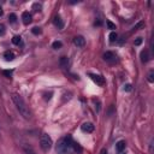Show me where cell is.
<instances>
[{
	"label": "cell",
	"instance_id": "cell-1",
	"mask_svg": "<svg viewBox=\"0 0 154 154\" xmlns=\"http://www.w3.org/2000/svg\"><path fill=\"white\" fill-rule=\"evenodd\" d=\"M12 100L16 105V108L18 110V112L21 113V116L25 119H29L30 118V111H29V107L27 106V104L24 102V100L22 99V96H19L18 94H13L12 95Z\"/></svg>",
	"mask_w": 154,
	"mask_h": 154
},
{
	"label": "cell",
	"instance_id": "cell-2",
	"mask_svg": "<svg viewBox=\"0 0 154 154\" xmlns=\"http://www.w3.org/2000/svg\"><path fill=\"white\" fill-rule=\"evenodd\" d=\"M72 143L73 141L70 136L62 139L57 145V152L59 154H70L72 152Z\"/></svg>",
	"mask_w": 154,
	"mask_h": 154
},
{
	"label": "cell",
	"instance_id": "cell-3",
	"mask_svg": "<svg viewBox=\"0 0 154 154\" xmlns=\"http://www.w3.org/2000/svg\"><path fill=\"white\" fill-rule=\"evenodd\" d=\"M52 145H53L52 139L48 136L47 134H42L41 139H40V147H41V149L47 152V150H49L52 148Z\"/></svg>",
	"mask_w": 154,
	"mask_h": 154
},
{
	"label": "cell",
	"instance_id": "cell-4",
	"mask_svg": "<svg viewBox=\"0 0 154 154\" xmlns=\"http://www.w3.org/2000/svg\"><path fill=\"white\" fill-rule=\"evenodd\" d=\"M90 77H92V80L98 84V86H100V87H102V86H105V78L102 76H100V75H94V73H90L89 75Z\"/></svg>",
	"mask_w": 154,
	"mask_h": 154
},
{
	"label": "cell",
	"instance_id": "cell-5",
	"mask_svg": "<svg viewBox=\"0 0 154 154\" xmlns=\"http://www.w3.org/2000/svg\"><path fill=\"white\" fill-rule=\"evenodd\" d=\"M73 44H75V46H77L78 48H83L84 45H86V40H84L83 36H76L73 38Z\"/></svg>",
	"mask_w": 154,
	"mask_h": 154
},
{
	"label": "cell",
	"instance_id": "cell-6",
	"mask_svg": "<svg viewBox=\"0 0 154 154\" xmlns=\"http://www.w3.org/2000/svg\"><path fill=\"white\" fill-rule=\"evenodd\" d=\"M104 59L108 63H113V62L117 60V55H116L113 52H106L104 54Z\"/></svg>",
	"mask_w": 154,
	"mask_h": 154
},
{
	"label": "cell",
	"instance_id": "cell-7",
	"mask_svg": "<svg viewBox=\"0 0 154 154\" xmlns=\"http://www.w3.org/2000/svg\"><path fill=\"white\" fill-rule=\"evenodd\" d=\"M53 23H54V25H55L58 29H63V28H64V22H63V19H62L59 16L54 17V21H53Z\"/></svg>",
	"mask_w": 154,
	"mask_h": 154
},
{
	"label": "cell",
	"instance_id": "cell-8",
	"mask_svg": "<svg viewBox=\"0 0 154 154\" xmlns=\"http://www.w3.org/2000/svg\"><path fill=\"white\" fill-rule=\"evenodd\" d=\"M82 130L84 131V132H93L94 131V125L92 124V123H83L82 124Z\"/></svg>",
	"mask_w": 154,
	"mask_h": 154
},
{
	"label": "cell",
	"instance_id": "cell-9",
	"mask_svg": "<svg viewBox=\"0 0 154 154\" xmlns=\"http://www.w3.org/2000/svg\"><path fill=\"white\" fill-rule=\"evenodd\" d=\"M22 19L24 24H30L31 23V15L29 12H23L22 13Z\"/></svg>",
	"mask_w": 154,
	"mask_h": 154
},
{
	"label": "cell",
	"instance_id": "cell-10",
	"mask_svg": "<svg viewBox=\"0 0 154 154\" xmlns=\"http://www.w3.org/2000/svg\"><path fill=\"white\" fill-rule=\"evenodd\" d=\"M22 148H23V150H24L25 154H36V152L33 149V147L29 146V145H27V143H24V145L22 146Z\"/></svg>",
	"mask_w": 154,
	"mask_h": 154
},
{
	"label": "cell",
	"instance_id": "cell-11",
	"mask_svg": "<svg viewBox=\"0 0 154 154\" xmlns=\"http://www.w3.org/2000/svg\"><path fill=\"white\" fill-rule=\"evenodd\" d=\"M116 149H117V152L122 153V152L125 149V141H119V142H117V145H116Z\"/></svg>",
	"mask_w": 154,
	"mask_h": 154
},
{
	"label": "cell",
	"instance_id": "cell-12",
	"mask_svg": "<svg viewBox=\"0 0 154 154\" xmlns=\"http://www.w3.org/2000/svg\"><path fill=\"white\" fill-rule=\"evenodd\" d=\"M4 58H5L7 62H11V60L15 59V54H13L12 52H10V51H6V52L4 53Z\"/></svg>",
	"mask_w": 154,
	"mask_h": 154
},
{
	"label": "cell",
	"instance_id": "cell-13",
	"mask_svg": "<svg viewBox=\"0 0 154 154\" xmlns=\"http://www.w3.org/2000/svg\"><path fill=\"white\" fill-rule=\"evenodd\" d=\"M72 150H75V152H77V153H82L83 152V149H82V147L80 146V143H77V142H73L72 143Z\"/></svg>",
	"mask_w": 154,
	"mask_h": 154
},
{
	"label": "cell",
	"instance_id": "cell-14",
	"mask_svg": "<svg viewBox=\"0 0 154 154\" xmlns=\"http://www.w3.org/2000/svg\"><path fill=\"white\" fill-rule=\"evenodd\" d=\"M59 64H60L62 68H68V65H69V59H68L66 57H62L60 60H59Z\"/></svg>",
	"mask_w": 154,
	"mask_h": 154
},
{
	"label": "cell",
	"instance_id": "cell-15",
	"mask_svg": "<svg viewBox=\"0 0 154 154\" xmlns=\"http://www.w3.org/2000/svg\"><path fill=\"white\" fill-rule=\"evenodd\" d=\"M141 62L142 63H147L148 62V52L147 51H142L141 52Z\"/></svg>",
	"mask_w": 154,
	"mask_h": 154
},
{
	"label": "cell",
	"instance_id": "cell-16",
	"mask_svg": "<svg viewBox=\"0 0 154 154\" xmlns=\"http://www.w3.org/2000/svg\"><path fill=\"white\" fill-rule=\"evenodd\" d=\"M117 37H118L117 33L112 31V33L110 34V36H108V38H110V42H114V41H117Z\"/></svg>",
	"mask_w": 154,
	"mask_h": 154
},
{
	"label": "cell",
	"instance_id": "cell-17",
	"mask_svg": "<svg viewBox=\"0 0 154 154\" xmlns=\"http://www.w3.org/2000/svg\"><path fill=\"white\" fill-rule=\"evenodd\" d=\"M21 42H22L21 36H15V37L12 38V44H13V45H21Z\"/></svg>",
	"mask_w": 154,
	"mask_h": 154
},
{
	"label": "cell",
	"instance_id": "cell-18",
	"mask_svg": "<svg viewBox=\"0 0 154 154\" xmlns=\"http://www.w3.org/2000/svg\"><path fill=\"white\" fill-rule=\"evenodd\" d=\"M143 25H145V23H143V22H140V23H137L136 25H134V27H132V30H131V31H136V30H140L141 28H143Z\"/></svg>",
	"mask_w": 154,
	"mask_h": 154
},
{
	"label": "cell",
	"instance_id": "cell-19",
	"mask_svg": "<svg viewBox=\"0 0 154 154\" xmlns=\"http://www.w3.org/2000/svg\"><path fill=\"white\" fill-rule=\"evenodd\" d=\"M62 46H63V44H62L60 41H54V42H53V45H52V47H53L54 49H59Z\"/></svg>",
	"mask_w": 154,
	"mask_h": 154
},
{
	"label": "cell",
	"instance_id": "cell-20",
	"mask_svg": "<svg viewBox=\"0 0 154 154\" xmlns=\"http://www.w3.org/2000/svg\"><path fill=\"white\" fill-rule=\"evenodd\" d=\"M9 19H10L11 23H16V22H17V16H16L15 13H11V15L9 16Z\"/></svg>",
	"mask_w": 154,
	"mask_h": 154
},
{
	"label": "cell",
	"instance_id": "cell-21",
	"mask_svg": "<svg viewBox=\"0 0 154 154\" xmlns=\"http://www.w3.org/2000/svg\"><path fill=\"white\" fill-rule=\"evenodd\" d=\"M33 34H35V35H40L41 33H42V30H41V28H38V27H35V28H33Z\"/></svg>",
	"mask_w": 154,
	"mask_h": 154
},
{
	"label": "cell",
	"instance_id": "cell-22",
	"mask_svg": "<svg viewBox=\"0 0 154 154\" xmlns=\"http://www.w3.org/2000/svg\"><path fill=\"white\" fill-rule=\"evenodd\" d=\"M106 24H107V27H108V29H111V30H113V29H116V24H113L111 21H107L106 22Z\"/></svg>",
	"mask_w": 154,
	"mask_h": 154
},
{
	"label": "cell",
	"instance_id": "cell-23",
	"mask_svg": "<svg viewBox=\"0 0 154 154\" xmlns=\"http://www.w3.org/2000/svg\"><path fill=\"white\" fill-rule=\"evenodd\" d=\"M148 81H149L150 83L154 82V72H153V71H150L149 75H148Z\"/></svg>",
	"mask_w": 154,
	"mask_h": 154
},
{
	"label": "cell",
	"instance_id": "cell-24",
	"mask_svg": "<svg viewBox=\"0 0 154 154\" xmlns=\"http://www.w3.org/2000/svg\"><path fill=\"white\" fill-rule=\"evenodd\" d=\"M142 41H143V40H142V37H137L136 40H135L134 44H135V46H140V45L142 44Z\"/></svg>",
	"mask_w": 154,
	"mask_h": 154
},
{
	"label": "cell",
	"instance_id": "cell-25",
	"mask_svg": "<svg viewBox=\"0 0 154 154\" xmlns=\"http://www.w3.org/2000/svg\"><path fill=\"white\" fill-rule=\"evenodd\" d=\"M5 33H6V29H5V27H4L3 24H0V36L5 35Z\"/></svg>",
	"mask_w": 154,
	"mask_h": 154
},
{
	"label": "cell",
	"instance_id": "cell-26",
	"mask_svg": "<svg viewBox=\"0 0 154 154\" xmlns=\"http://www.w3.org/2000/svg\"><path fill=\"white\" fill-rule=\"evenodd\" d=\"M41 7H42V6H41V4H37V3L33 5V9H34L35 11H38V10H41Z\"/></svg>",
	"mask_w": 154,
	"mask_h": 154
},
{
	"label": "cell",
	"instance_id": "cell-27",
	"mask_svg": "<svg viewBox=\"0 0 154 154\" xmlns=\"http://www.w3.org/2000/svg\"><path fill=\"white\" fill-rule=\"evenodd\" d=\"M131 89H132V86H131L130 83H128V84L124 86V90H125V92H130Z\"/></svg>",
	"mask_w": 154,
	"mask_h": 154
},
{
	"label": "cell",
	"instance_id": "cell-28",
	"mask_svg": "<svg viewBox=\"0 0 154 154\" xmlns=\"http://www.w3.org/2000/svg\"><path fill=\"white\" fill-rule=\"evenodd\" d=\"M3 73H4V75H6L7 77H10V76L12 75V71H11V70H10V71H7V70H6V71H3Z\"/></svg>",
	"mask_w": 154,
	"mask_h": 154
},
{
	"label": "cell",
	"instance_id": "cell-29",
	"mask_svg": "<svg viewBox=\"0 0 154 154\" xmlns=\"http://www.w3.org/2000/svg\"><path fill=\"white\" fill-rule=\"evenodd\" d=\"M99 154H107V150H106V148H102L101 150H100V153Z\"/></svg>",
	"mask_w": 154,
	"mask_h": 154
},
{
	"label": "cell",
	"instance_id": "cell-30",
	"mask_svg": "<svg viewBox=\"0 0 154 154\" xmlns=\"http://www.w3.org/2000/svg\"><path fill=\"white\" fill-rule=\"evenodd\" d=\"M3 13H4V11H3V9L0 7V16H3Z\"/></svg>",
	"mask_w": 154,
	"mask_h": 154
}]
</instances>
